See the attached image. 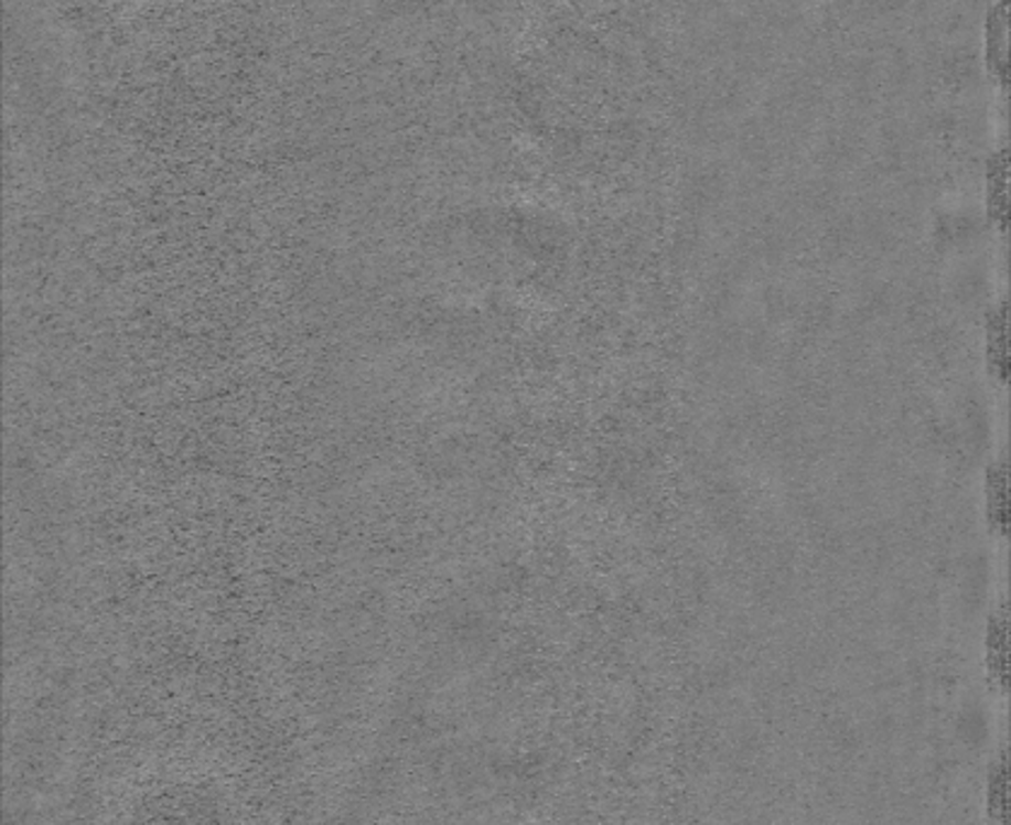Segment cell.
Masks as SVG:
<instances>
[{
  "instance_id": "obj_1",
  "label": "cell",
  "mask_w": 1011,
  "mask_h": 825,
  "mask_svg": "<svg viewBox=\"0 0 1011 825\" xmlns=\"http://www.w3.org/2000/svg\"><path fill=\"white\" fill-rule=\"evenodd\" d=\"M985 652H988L990 678L994 686L1004 693L1009 686V621L1004 603L990 615Z\"/></svg>"
},
{
  "instance_id": "obj_2",
  "label": "cell",
  "mask_w": 1011,
  "mask_h": 825,
  "mask_svg": "<svg viewBox=\"0 0 1011 825\" xmlns=\"http://www.w3.org/2000/svg\"><path fill=\"white\" fill-rule=\"evenodd\" d=\"M1007 300L997 302L988 312V369L990 375L1000 382L1007 384L1009 379V343H1007Z\"/></svg>"
},
{
  "instance_id": "obj_3",
  "label": "cell",
  "mask_w": 1011,
  "mask_h": 825,
  "mask_svg": "<svg viewBox=\"0 0 1011 825\" xmlns=\"http://www.w3.org/2000/svg\"><path fill=\"white\" fill-rule=\"evenodd\" d=\"M985 510L988 524L997 536L1009 532V497H1007V461H997L988 469V485H985Z\"/></svg>"
},
{
  "instance_id": "obj_4",
  "label": "cell",
  "mask_w": 1011,
  "mask_h": 825,
  "mask_svg": "<svg viewBox=\"0 0 1011 825\" xmlns=\"http://www.w3.org/2000/svg\"><path fill=\"white\" fill-rule=\"evenodd\" d=\"M988 814L994 825H1009V775L1004 753L997 758L988 775Z\"/></svg>"
}]
</instances>
